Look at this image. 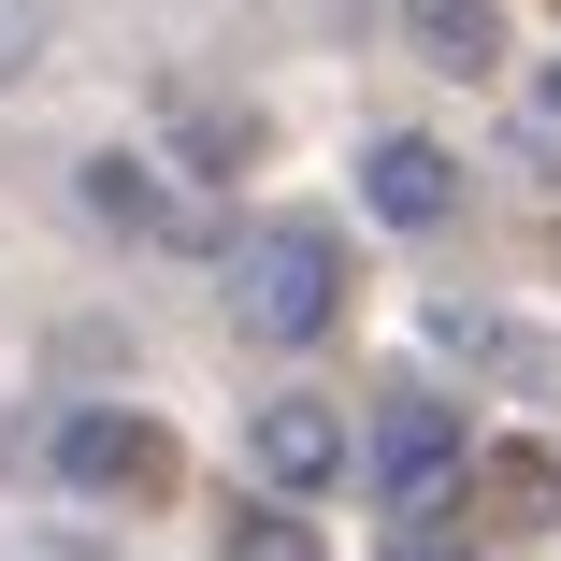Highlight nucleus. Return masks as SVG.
I'll return each instance as SVG.
<instances>
[{
    "instance_id": "1",
    "label": "nucleus",
    "mask_w": 561,
    "mask_h": 561,
    "mask_svg": "<svg viewBox=\"0 0 561 561\" xmlns=\"http://www.w3.org/2000/svg\"><path fill=\"white\" fill-rule=\"evenodd\" d=\"M331 317H346V245H331L317 216H274L245 245V331L260 346H317Z\"/></svg>"
},
{
    "instance_id": "2",
    "label": "nucleus",
    "mask_w": 561,
    "mask_h": 561,
    "mask_svg": "<svg viewBox=\"0 0 561 561\" xmlns=\"http://www.w3.org/2000/svg\"><path fill=\"white\" fill-rule=\"evenodd\" d=\"M360 476H375L389 504H432L446 476H461V417H446L432 389H389V403H375V446H360Z\"/></svg>"
},
{
    "instance_id": "3",
    "label": "nucleus",
    "mask_w": 561,
    "mask_h": 561,
    "mask_svg": "<svg viewBox=\"0 0 561 561\" xmlns=\"http://www.w3.org/2000/svg\"><path fill=\"white\" fill-rule=\"evenodd\" d=\"M44 461H58V490H159V476H173V446H159L145 417H116V403H87V417L44 432Z\"/></svg>"
},
{
    "instance_id": "4",
    "label": "nucleus",
    "mask_w": 561,
    "mask_h": 561,
    "mask_svg": "<svg viewBox=\"0 0 561 561\" xmlns=\"http://www.w3.org/2000/svg\"><path fill=\"white\" fill-rule=\"evenodd\" d=\"M72 187H87V216H101V231H130V245H187V202H173V173H159V159L101 145Z\"/></svg>"
},
{
    "instance_id": "5",
    "label": "nucleus",
    "mask_w": 561,
    "mask_h": 561,
    "mask_svg": "<svg viewBox=\"0 0 561 561\" xmlns=\"http://www.w3.org/2000/svg\"><path fill=\"white\" fill-rule=\"evenodd\" d=\"M260 476L302 504V490H346V461H360V446H346V417H331V403H260Z\"/></svg>"
},
{
    "instance_id": "6",
    "label": "nucleus",
    "mask_w": 561,
    "mask_h": 561,
    "mask_svg": "<svg viewBox=\"0 0 561 561\" xmlns=\"http://www.w3.org/2000/svg\"><path fill=\"white\" fill-rule=\"evenodd\" d=\"M360 202L389 216V231H432V216L461 202V159H446V145H417V130H403V145H375V159H360Z\"/></svg>"
},
{
    "instance_id": "7",
    "label": "nucleus",
    "mask_w": 561,
    "mask_h": 561,
    "mask_svg": "<svg viewBox=\"0 0 561 561\" xmlns=\"http://www.w3.org/2000/svg\"><path fill=\"white\" fill-rule=\"evenodd\" d=\"M403 44H417L432 72H490L504 30H490V0H403Z\"/></svg>"
},
{
    "instance_id": "8",
    "label": "nucleus",
    "mask_w": 561,
    "mask_h": 561,
    "mask_svg": "<svg viewBox=\"0 0 561 561\" xmlns=\"http://www.w3.org/2000/svg\"><path fill=\"white\" fill-rule=\"evenodd\" d=\"M231 561H331L302 533V504H231Z\"/></svg>"
},
{
    "instance_id": "9",
    "label": "nucleus",
    "mask_w": 561,
    "mask_h": 561,
    "mask_svg": "<svg viewBox=\"0 0 561 561\" xmlns=\"http://www.w3.org/2000/svg\"><path fill=\"white\" fill-rule=\"evenodd\" d=\"M30 58H44V15H30V0H0V87H15Z\"/></svg>"
},
{
    "instance_id": "10",
    "label": "nucleus",
    "mask_w": 561,
    "mask_h": 561,
    "mask_svg": "<svg viewBox=\"0 0 561 561\" xmlns=\"http://www.w3.org/2000/svg\"><path fill=\"white\" fill-rule=\"evenodd\" d=\"M547 116H561V72H547Z\"/></svg>"
}]
</instances>
